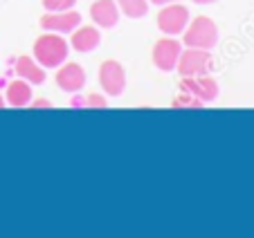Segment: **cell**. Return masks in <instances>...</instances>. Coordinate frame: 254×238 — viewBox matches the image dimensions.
<instances>
[{
    "label": "cell",
    "mask_w": 254,
    "mask_h": 238,
    "mask_svg": "<svg viewBox=\"0 0 254 238\" xmlns=\"http://www.w3.org/2000/svg\"><path fill=\"white\" fill-rule=\"evenodd\" d=\"M189 23V9L180 2H169V5H162L158 14V29L167 36H178L183 34L185 27Z\"/></svg>",
    "instance_id": "cell-4"
},
{
    "label": "cell",
    "mask_w": 254,
    "mask_h": 238,
    "mask_svg": "<svg viewBox=\"0 0 254 238\" xmlns=\"http://www.w3.org/2000/svg\"><path fill=\"white\" fill-rule=\"evenodd\" d=\"M178 72L183 76H198V74H209L214 67V59H211L209 50H198L187 48L180 59H178Z\"/></svg>",
    "instance_id": "cell-3"
},
{
    "label": "cell",
    "mask_w": 254,
    "mask_h": 238,
    "mask_svg": "<svg viewBox=\"0 0 254 238\" xmlns=\"http://www.w3.org/2000/svg\"><path fill=\"white\" fill-rule=\"evenodd\" d=\"M173 108H187V110H193V108H202V101L196 99L193 95H189V92H180V95L173 99Z\"/></svg>",
    "instance_id": "cell-15"
},
{
    "label": "cell",
    "mask_w": 254,
    "mask_h": 238,
    "mask_svg": "<svg viewBox=\"0 0 254 238\" xmlns=\"http://www.w3.org/2000/svg\"><path fill=\"white\" fill-rule=\"evenodd\" d=\"M5 104H7V101L2 99V95H0V108H5Z\"/></svg>",
    "instance_id": "cell-21"
},
{
    "label": "cell",
    "mask_w": 254,
    "mask_h": 238,
    "mask_svg": "<svg viewBox=\"0 0 254 238\" xmlns=\"http://www.w3.org/2000/svg\"><path fill=\"white\" fill-rule=\"evenodd\" d=\"M183 41L187 48L211 50L218 43V27L209 16H198V18L187 23V27L183 32Z\"/></svg>",
    "instance_id": "cell-2"
},
{
    "label": "cell",
    "mask_w": 254,
    "mask_h": 238,
    "mask_svg": "<svg viewBox=\"0 0 254 238\" xmlns=\"http://www.w3.org/2000/svg\"><path fill=\"white\" fill-rule=\"evenodd\" d=\"M90 16L97 27H115L117 20H120L117 0H95L90 5Z\"/></svg>",
    "instance_id": "cell-10"
},
{
    "label": "cell",
    "mask_w": 254,
    "mask_h": 238,
    "mask_svg": "<svg viewBox=\"0 0 254 238\" xmlns=\"http://www.w3.org/2000/svg\"><path fill=\"white\" fill-rule=\"evenodd\" d=\"M5 101L14 108H25L32 104V83H27L25 79H14L7 83Z\"/></svg>",
    "instance_id": "cell-13"
},
{
    "label": "cell",
    "mask_w": 254,
    "mask_h": 238,
    "mask_svg": "<svg viewBox=\"0 0 254 238\" xmlns=\"http://www.w3.org/2000/svg\"><path fill=\"white\" fill-rule=\"evenodd\" d=\"M86 106H88V108H106V97H101V95H88L86 97Z\"/></svg>",
    "instance_id": "cell-17"
},
{
    "label": "cell",
    "mask_w": 254,
    "mask_h": 238,
    "mask_svg": "<svg viewBox=\"0 0 254 238\" xmlns=\"http://www.w3.org/2000/svg\"><path fill=\"white\" fill-rule=\"evenodd\" d=\"M57 86L63 92H74L83 90L86 86V72L79 63H61L57 67Z\"/></svg>",
    "instance_id": "cell-9"
},
{
    "label": "cell",
    "mask_w": 254,
    "mask_h": 238,
    "mask_svg": "<svg viewBox=\"0 0 254 238\" xmlns=\"http://www.w3.org/2000/svg\"><path fill=\"white\" fill-rule=\"evenodd\" d=\"M196 5H211V2H216V0H193Z\"/></svg>",
    "instance_id": "cell-20"
},
{
    "label": "cell",
    "mask_w": 254,
    "mask_h": 238,
    "mask_svg": "<svg viewBox=\"0 0 254 238\" xmlns=\"http://www.w3.org/2000/svg\"><path fill=\"white\" fill-rule=\"evenodd\" d=\"M99 41H101V34H99V29L97 27H92V25H79V27L72 32L70 45L77 50V52L86 54V52L97 50Z\"/></svg>",
    "instance_id": "cell-12"
},
{
    "label": "cell",
    "mask_w": 254,
    "mask_h": 238,
    "mask_svg": "<svg viewBox=\"0 0 254 238\" xmlns=\"http://www.w3.org/2000/svg\"><path fill=\"white\" fill-rule=\"evenodd\" d=\"M117 7L128 18H144L149 14V0H117Z\"/></svg>",
    "instance_id": "cell-14"
},
{
    "label": "cell",
    "mask_w": 254,
    "mask_h": 238,
    "mask_svg": "<svg viewBox=\"0 0 254 238\" xmlns=\"http://www.w3.org/2000/svg\"><path fill=\"white\" fill-rule=\"evenodd\" d=\"M99 86L108 97H120L126 88V70L120 61L108 59L99 67Z\"/></svg>",
    "instance_id": "cell-5"
},
{
    "label": "cell",
    "mask_w": 254,
    "mask_h": 238,
    "mask_svg": "<svg viewBox=\"0 0 254 238\" xmlns=\"http://www.w3.org/2000/svg\"><path fill=\"white\" fill-rule=\"evenodd\" d=\"M79 25H81V16L74 9L48 11V14L41 18V27H43L45 32H54V34H72Z\"/></svg>",
    "instance_id": "cell-7"
},
{
    "label": "cell",
    "mask_w": 254,
    "mask_h": 238,
    "mask_svg": "<svg viewBox=\"0 0 254 238\" xmlns=\"http://www.w3.org/2000/svg\"><path fill=\"white\" fill-rule=\"evenodd\" d=\"M180 54H183V45L178 43L176 38H160L153 45V63L162 72L176 70Z\"/></svg>",
    "instance_id": "cell-8"
},
{
    "label": "cell",
    "mask_w": 254,
    "mask_h": 238,
    "mask_svg": "<svg viewBox=\"0 0 254 238\" xmlns=\"http://www.w3.org/2000/svg\"><path fill=\"white\" fill-rule=\"evenodd\" d=\"M67 41L63 36L54 32H45L43 36L36 38V43H34V59L41 63L43 67H59L61 63H65L67 59Z\"/></svg>",
    "instance_id": "cell-1"
},
{
    "label": "cell",
    "mask_w": 254,
    "mask_h": 238,
    "mask_svg": "<svg viewBox=\"0 0 254 238\" xmlns=\"http://www.w3.org/2000/svg\"><path fill=\"white\" fill-rule=\"evenodd\" d=\"M77 0H43V7L45 11H65L72 9Z\"/></svg>",
    "instance_id": "cell-16"
},
{
    "label": "cell",
    "mask_w": 254,
    "mask_h": 238,
    "mask_svg": "<svg viewBox=\"0 0 254 238\" xmlns=\"http://www.w3.org/2000/svg\"><path fill=\"white\" fill-rule=\"evenodd\" d=\"M50 101L48 99H36V101H32V108H50Z\"/></svg>",
    "instance_id": "cell-18"
},
{
    "label": "cell",
    "mask_w": 254,
    "mask_h": 238,
    "mask_svg": "<svg viewBox=\"0 0 254 238\" xmlns=\"http://www.w3.org/2000/svg\"><path fill=\"white\" fill-rule=\"evenodd\" d=\"M14 72L18 74V79H25L32 86H41L45 81V67L34 57H18L16 59Z\"/></svg>",
    "instance_id": "cell-11"
},
{
    "label": "cell",
    "mask_w": 254,
    "mask_h": 238,
    "mask_svg": "<svg viewBox=\"0 0 254 238\" xmlns=\"http://www.w3.org/2000/svg\"><path fill=\"white\" fill-rule=\"evenodd\" d=\"M180 90L193 95L196 99H200L202 104H209L218 97L221 88H218V81L209 74H198V76H183V86Z\"/></svg>",
    "instance_id": "cell-6"
},
{
    "label": "cell",
    "mask_w": 254,
    "mask_h": 238,
    "mask_svg": "<svg viewBox=\"0 0 254 238\" xmlns=\"http://www.w3.org/2000/svg\"><path fill=\"white\" fill-rule=\"evenodd\" d=\"M151 2H153V5H169V2H178V0H151Z\"/></svg>",
    "instance_id": "cell-19"
}]
</instances>
